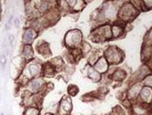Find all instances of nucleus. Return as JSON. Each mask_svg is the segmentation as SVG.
Masks as SVG:
<instances>
[{"label": "nucleus", "instance_id": "obj_1", "mask_svg": "<svg viewBox=\"0 0 152 115\" xmlns=\"http://www.w3.org/2000/svg\"><path fill=\"white\" fill-rule=\"evenodd\" d=\"M82 41V33L78 30H72L69 32L65 37V42L70 47H74L80 44Z\"/></svg>", "mask_w": 152, "mask_h": 115}, {"label": "nucleus", "instance_id": "obj_2", "mask_svg": "<svg viewBox=\"0 0 152 115\" xmlns=\"http://www.w3.org/2000/svg\"><path fill=\"white\" fill-rule=\"evenodd\" d=\"M95 68H96V70L99 72H103L107 69V63H106V60L104 59H100L98 60V62L96 63L95 65Z\"/></svg>", "mask_w": 152, "mask_h": 115}, {"label": "nucleus", "instance_id": "obj_3", "mask_svg": "<svg viewBox=\"0 0 152 115\" xmlns=\"http://www.w3.org/2000/svg\"><path fill=\"white\" fill-rule=\"evenodd\" d=\"M35 32L32 31V30H27L25 32H24V36H23V40L25 42H30L34 38H35Z\"/></svg>", "mask_w": 152, "mask_h": 115}, {"label": "nucleus", "instance_id": "obj_4", "mask_svg": "<svg viewBox=\"0 0 152 115\" xmlns=\"http://www.w3.org/2000/svg\"><path fill=\"white\" fill-rule=\"evenodd\" d=\"M61 107L63 108V110H64L65 111H69L72 109V103H71V100L70 99H64L61 102Z\"/></svg>", "mask_w": 152, "mask_h": 115}, {"label": "nucleus", "instance_id": "obj_5", "mask_svg": "<svg viewBox=\"0 0 152 115\" xmlns=\"http://www.w3.org/2000/svg\"><path fill=\"white\" fill-rule=\"evenodd\" d=\"M89 77H91V79H93V80H99V77H100L99 73L92 68L89 69Z\"/></svg>", "mask_w": 152, "mask_h": 115}, {"label": "nucleus", "instance_id": "obj_6", "mask_svg": "<svg viewBox=\"0 0 152 115\" xmlns=\"http://www.w3.org/2000/svg\"><path fill=\"white\" fill-rule=\"evenodd\" d=\"M24 55H25V58L27 60H30L31 59V57L33 55V52H32V49L30 45H26L25 48H24Z\"/></svg>", "mask_w": 152, "mask_h": 115}, {"label": "nucleus", "instance_id": "obj_7", "mask_svg": "<svg viewBox=\"0 0 152 115\" xmlns=\"http://www.w3.org/2000/svg\"><path fill=\"white\" fill-rule=\"evenodd\" d=\"M29 70H30V72H31V74L32 76H35V75H37V74L39 73V66L36 65V64H31L30 67H29Z\"/></svg>", "mask_w": 152, "mask_h": 115}, {"label": "nucleus", "instance_id": "obj_8", "mask_svg": "<svg viewBox=\"0 0 152 115\" xmlns=\"http://www.w3.org/2000/svg\"><path fill=\"white\" fill-rule=\"evenodd\" d=\"M40 85H41V82L39 81V80H34L32 83H31V89H32V91H34V92H36L39 88V86H40Z\"/></svg>", "mask_w": 152, "mask_h": 115}, {"label": "nucleus", "instance_id": "obj_9", "mask_svg": "<svg viewBox=\"0 0 152 115\" xmlns=\"http://www.w3.org/2000/svg\"><path fill=\"white\" fill-rule=\"evenodd\" d=\"M38 113H39V111L33 108H29L25 112L26 115H38Z\"/></svg>", "mask_w": 152, "mask_h": 115}, {"label": "nucleus", "instance_id": "obj_10", "mask_svg": "<svg viewBox=\"0 0 152 115\" xmlns=\"http://www.w3.org/2000/svg\"><path fill=\"white\" fill-rule=\"evenodd\" d=\"M6 64H7V58H6V56L3 54V55L0 56V65H1L2 69H5Z\"/></svg>", "mask_w": 152, "mask_h": 115}, {"label": "nucleus", "instance_id": "obj_11", "mask_svg": "<svg viewBox=\"0 0 152 115\" xmlns=\"http://www.w3.org/2000/svg\"><path fill=\"white\" fill-rule=\"evenodd\" d=\"M68 92H69V94H72V95H75V94H76V93L78 92V89H77V87L74 86H71L69 87V89H68Z\"/></svg>", "mask_w": 152, "mask_h": 115}, {"label": "nucleus", "instance_id": "obj_12", "mask_svg": "<svg viewBox=\"0 0 152 115\" xmlns=\"http://www.w3.org/2000/svg\"><path fill=\"white\" fill-rule=\"evenodd\" d=\"M14 40H15V36H14V35H10V36H9V42H10L11 44L14 42Z\"/></svg>", "mask_w": 152, "mask_h": 115}, {"label": "nucleus", "instance_id": "obj_13", "mask_svg": "<svg viewBox=\"0 0 152 115\" xmlns=\"http://www.w3.org/2000/svg\"><path fill=\"white\" fill-rule=\"evenodd\" d=\"M15 26H16V27L19 26V20H18V19H15Z\"/></svg>", "mask_w": 152, "mask_h": 115}, {"label": "nucleus", "instance_id": "obj_14", "mask_svg": "<svg viewBox=\"0 0 152 115\" xmlns=\"http://www.w3.org/2000/svg\"><path fill=\"white\" fill-rule=\"evenodd\" d=\"M0 115H4V114H3V113H2V114H0Z\"/></svg>", "mask_w": 152, "mask_h": 115}]
</instances>
